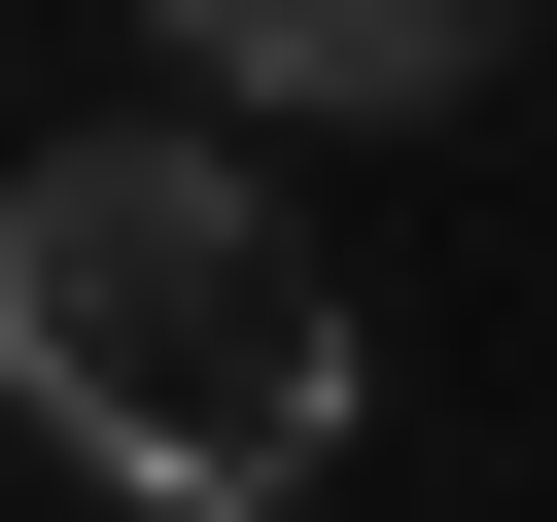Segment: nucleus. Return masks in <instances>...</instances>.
<instances>
[{
    "mask_svg": "<svg viewBox=\"0 0 557 522\" xmlns=\"http://www.w3.org/2000/svg\"><path fill=\"white\" fill-rule=\"evenodd\" d=\"M0 383L139 487V522H278L348 452V278L244 139H35L0 174Z\"/></svg>",
    "mask_w": 557,
    "mask_h": 522,
    "instance_id": "f257e3e1",
    "label": "nucleus"
},
{
    "mask_svg": "<svg viewBox=\"0 0 557 522\" xmlns=\"http://www.w3.org/2000/svg\"><path fill=\"white\" fill-rule=\"evenodd\" d=\"M487 35H522V0H174V70H209V104H453Z\"/></svg>",
    "mask_w": 557,
    "mask_h": 522,
    "instance_id": "f03ea898",
    "label": "nucleus"
}]
</instances>
